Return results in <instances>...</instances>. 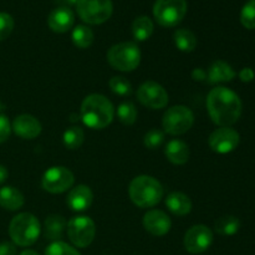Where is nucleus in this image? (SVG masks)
<instances>
[{"mask_svg":"<svg viewBox=\"0 0 255 255\" xmlns=\"http://www.w3.org/2000/svg\"><path fill=\"white\" fill-rule=\"evenodd\" d=\"M207 110L214 124L221 127H231L238 122L243 105L236 92L228 87L218 86L209 91Z\"/></svg>","mask_w":255,"mask_h":255,"instance_id":"obj_1","label":"nucleus"},{"mask_svg":"<svg viewBox=\"0 0 255 255\" xmlns=\"http://www.w3.org/2000/svg\"><path fill=\"white\" fill-rule=\"evenodd\" d=\"M115 117V107L107 97L91 94L81 104V120L89 128L104 129Z\"/></svg>","mask_w":255,"mask_h":255,"instance_id":"obj_2","label":"nucleus"},{"mask_svg":"<svg viewBox=\"0 0 255 255\" xmlns=\"http://www.w3.org/2000/svg\"><path fill=\"white\" fill-rule=\"evenodd\" d=\"M163 186L156 178L147 174L132 179L128 188L131 201L139 208H151L163 198Z\"/></svg>","mask_w":255,"mask_h":255,"instance_id":"obj_3","label":"nucleus"},{"mask_svg":"<svg viewBox=\"0 0 255 255\" xmlns=\"http://www.w3.org/2000/svg\"><path fill=\"white\" fill-rule=\"evenodd\" d=\"M40 233H41V226L39 219L31 213L17 214L9 224V236L15 246H32L39 239Z\"/></svg>","mask_w":255,"mask_h":255,"instance_id":"obj_4","label":"nucleus"},{"mask_svg":"<svg viewBox=\"0 0 255 255\" xmlns=\"http://www.w3.org/2000/svg\"><path fill=\"white\" fill-rule=\"evenodd\" d=\"M107 61L115 70L131 72L141 62V51L134 42H120L107 51Z\"/></svg>","mask_w":255,"mask_h":255,"instance_id":"obj_5","label":"nucleus"},{"mask_svg":"<svg viewBox=\"0 0 255 255\" xmlns=\"http://www.w3.org/2000/svg\"><path fill=\"white\" fill-rule=\"evenodd\" d=\"M187 9V0H156L153 16L162 26L173 27L184 19Z\"/></svg>","mask_w":255,"mask_h":255,"instance_id":"obj_6","label":"nucleus"},{"mask_svg":"<svg viewBox=\"0 0 255 255\" xmlns=\"http://www.w3.org/2000/svg\"><path fill=\"white\" fill-rule=\"evenodd\" d=\"M194 124V115L187 106H173L167 110L163 115L162 126L164 132L172 136H179L192 128Z\"/></svg>","mask_w":255,"mask_h":255,"instance_id":"obj_7","label":"nucleus"},{"mask_svg":"<svg viewBox=\"0 0 255 255\" xmlns=\"http://www.w3.org/2000/svg\"><path fill=\"white\" fill-rule=\"evenodd\" d=\"M76 9L82 21L90 25H100L111 17L114 5L111 0H79Z\"/></svg>","mask_w":255,"mask_h":255,"instance_id":"obj_8","label":"nucleus"},{"mask_svg":"<svg viewBox=\"0 0 255 255\" xmlns=\"http://www.w3.org/2000/svg\"><path fill=\"white\" fill-rule=\"evenodd\" d=\"M67 236L77 248H86L94 242L96 226L91 218L85 216L74 217L67 223Z\"/></svg>","mask_w":255,"mask_h":255,"instance_id":"obj_9","label":"nucleus"},{"mask_svg":"<svg viewBox=\"0 0 255 255\" xmlns=\"http://www.w3.org/2000/svg\"><path fill=\"white\" fill-rule=\"evenodd\" d=\"M74 173L69 168L55 166L47 169L41 178V186L46 192L52 194L64 193L74 186Z\"/></svg>","mask_w":255,"mask_h":255,"instance_id":"obj_10","label":"nucleus"},{"mask_svg":"<svg viewBox=\"0 0 255 255\" xmlns=\"http://www.w3.org/2000/svg\"><path fill=\"white\" fill-rule=\"evenodd\" d=\"M137 100L148 109L161 110L164 109L168 104V94L162 85L149 80L138 87Z\"/></svg>","mask_w":255,"mask_h":255,"instance_id":"obj_11","label":"nucleus"},{"mask_svg":"<svg viewBox=\"0 0 255 255\" xmlns=\"http://www.w3.org/2000/svg\"><path fill=\"white\" fill-rule=\"evenodd\" d=\"M213 243V232L203 224L191 227L184 236V248L191 254H201L208 251Z\"/></svg>","mask_w":255,"mask_h":255,"instance_id":"obj_12","label":"nucleus"},{"mask_svg":"<svg viewBox=\"0 0 255 255\" xmlns=\"http://www.w3.org/2000/svg\"><path fill=\"white\" fill-rule=\"evenodd\" d=\"M241 136L232 127H221L213 131L209 136L208 143L212 151L217 153H231L238 147Z\"/></svg>","mask_w":255,"mask_h":255,"instance_id":"obj_13","label":"nucleus"},{"mask_svg":"<svg viewBox=\"0 0 255 255\" xmlns=\"http://www.w3.org/2000/svg\"><path fill=\"white\" fill-rule=\"evenodd\" d=\"M143 227L152 236L163 237L171 231L172 222L163 211L152 209L143 216Z\"/></svg>","mask_w":255,"mask_h":255,"instance_id":"obj_14","label":"nucleus"},{"mask_svg":"<svg viewBox=\"0 0 255 255\" xmlns=\"http://www.w3.org/2000/svg\"><path fill=\"white\" fill-rule=\"evenodd\" d=\"M11 129L16 136L24 139H34L41 133V124L31 115H20L12 121Z\"/></svg>","mask_w":255,"mask_h":255,"instance_id":"obj_15","label":"nucleus"},{"mask_svg":"<svg viewBox=\"0 0 255 255\" xmlns=\"http://www.w3.org/2000/svg\"><path fill=\"white\" fill-rule=\"evenodd\" d=\"M75 22V15L70 7L59 6L50 12L47 17V25L50 29L57 34H64L69 31Z\"/></svg>","mask_w":255,"mask_h":255,"instance_id":"obj_16","label":"nucleus"},{"mask_svg":"<svg viewBox=\"0 0 255 255\" xmlns=\"http://www.w3.org/2000/svg\"><path fill=\"white\" fill-rule=\"evenodd\" d=\"M94 201V193L90 187L85 184H79L69 192L66 198V203L72 211L84 212L91 207Z\"/></svg>","mask_w":255,"mask_h":255,"instance_id":"obj_17","label":"nucleus"},{"mask_svg":"<svg viewBox=\"0 0 255 255\" xmlns=\"http://www.w3.org/2000/svg\"><path fill=\"white\" fill-rule=\"evenodd\" d=\"M236 77V71L233 67L226 61L217 60L209 66L207 72V81L209 84H219V82H228Z\"/></svg>","mask_w":255,"mask_h":255,"instance_id":"obj_18","label":"nucleus"},{"mask_svg":"<svg viewBox=\"0 0 255 255\" xmlns=\"http://www.w3.org/2000/svg\"><path fill=\"white\" fill-rule=\"evenodd\" d=\"M67 228V221L59 214H51L47 217L42 227V234L46 239L57 242L64 236L65 229Z\"/></svg>","mask_w":255,"mask_h":255,"instance_id":"obj_19","label":"nucleus"},{"mask_svg":"<svg viewBox=\"0 0 255 255\" xmlns=\"http://www.w3.org/2000/svg\"><path fill=\"white\" fill-rule=\"evenodd\" d=\"M164 154L171 163L181 166V164L187 163L189 159L188 144L181 139H172L167 143Z\"/></svg>","mask_w":255,"mask_h":255,"instance_id":"obj_20","label":"nucleus"},{"mask_svg":"<svg viewBox=\"0 0 255 255\" xmlns=\"http://www.w3.org/2000/svg\"><path fill=\"white\" fill-rule=\"evenodd\" d=\"M166 206L169 212L179 217L187 216L192 211V201L187 194L182 192L169 193L166 198Z\"/></svg>","mask_w":255,"mask_h":255,"instance_id":"obj_21","label":"nucleus"},{"mask_svg":"<svg viewBox=\"0 0 255 255\" xmlns=\"http://www.w3.org/2000/svg\"><path fill=\"white\" fill-rule=\"evenodd\" d=\"M25 203L24 196L17 188L6 186L0 188V207L6 211H17Z\"/></svg>","mask_w":255,"mask_h":255,"instance_id":"obj_22","label":"nucleus"},{"mask_svg":"<svg viewBox=\"0 0 255 255\" xmlns=\"http://www.w3.org/2000/svg\"><path fill=\"white\" fill-rule=\"evenodd\" d=\"M153 21L148 16H138L132 22V35L137 41H146L153 34Z\"/></svg>","mask_w":255,"mask_h":255,"instance_id":"obj_23","label":"nucleus"},{"mask_svg":"<svg viewBox=\"0 0 255 255\" xmlns=\"http://www.w3.org/2000/svg\"><path fill=\"white\" fill-rule=\"evenodd\" d=\"M177 49L183 52H192L197 47V37L191 30L178 29L173 35Z\"/></svg>","mask_w":255,"mask_h":255,"instance_id":"obj_24","label":"nucleus"},{"mask_svg":"<svg viewBox=\"0 0 255 255\" xmlns=\"http://www.w3.org/2000/svg\"><path fill=\"white\" fill-rule=\"evenodd\" d=\"M216 232L221 236L231 237L238 233L239 228H241V221L234 216H223L218 218L214 224Z\"/></svg>","mask_w":255,"mask_h":255,"instance_id":"obj_25","label":"nucleus"},{"mask_svg":"<svg viewBox=\"0 0 255 255\" xmlns=\"http://www.w3.org/2000/svg\"><path fill=\"white\" fill-rule=\"evenodd\" d=\"M72 42L79 49H87L94 42V32L86 25H77L71 35Z\"/></svg>","mask_w":255,"mask_h":255,"instance_id":"obj_26","label":"nucleus"},{"mask_svg":"<svg viewBox=\"0 0 255 255\" xmlns=\"http://www.w3.org/2000/svg\"><path fill=\"white\" fill-rule=\"evenodd\" d=\"M84 129L79 126L69 127V128L64 132V136H62V142H64V146L66 147L67 149L80 148L81 144L84 143Z\"/></svg>","mask_w":255,"mask_h":255,"instance_id":"obj_27","label":"nucleus"},{"mask_svg":"<svg viewBox=\"0 0 255 255\" xmlns=\"http://www.w3.org/2000/svg\"><path fill=\"white\" fill-rule=\"evenodd\" d=\"M117 117L126 126H131L137 120V109L132 102H122L117 107Z\"/></svg>","mask_w":255,"mask_h":255,"instance_id":"obj_28","label":"nucleus"},{"mask_svg":"<svg viewBox=\"0 0 255 255\" xmlns=\"http://www.w3.org/2000/svg\"><path fill=\"white\" fill-rule=\"evenodd\" d=\"M110 89L119 96H129L132 94V85L127 79L122 76H114L109 82Z\"/></svg>","mask_w":255,"mask_h":255,"instance_id":"obj_29","label":"nucleus"},{"mask_svg":"<svg viewBox=\"0 0 255 255\" xmlns=\"http://www.w3.org/2000/svg\"><path fill=\"white\" fill-rule=\"evenodd\" d=\"M241 22L246 29H255V0H251L241 11Z\"/></svg>","mask_w":255,"mask_h":255,"instance_id":"obj_30","label":"nucleus"},{"mask_svg":"<svg viewBox=\"0 0 255 255\" xmlns=\"http://www.w3.org/2000/svg\"><path fill=\"white\" fill-rule=\"evenodd\" d=\"M45 255H81L74 247L64 242H52L45 251Z\"/></svg>","mask_w":255,"mask_h":255,"instance_id":"obj_31","label":"nucleus"},{"mask_svg":"<svg viewBox=\"0 0 255 255\" xmlns=\"http://www.w3.org/2000/svg\"><path fill=\"white\" fill-rule=\"evenodd\" d=\"M164 142V132L158 128H152L144 134L143 144L148 149H157Z\"/></svg>","mask_w":255,"mask_h":255,"instance_id":"obj_32","label":"nucleus"},{"mask_svg":"<svg viewBox=\"0 0 255 255\" xmlns=\"http://www.w3.org/2000/svg\"><path fill=\"white\" fill-rule=\"evenodd\" d=\"M14 29V19L7 12H0V41L7 39Z\"/></svg>","mask_w":255,"mask_h":255,"instance_id":"obj_33","label":"nucleus"},{"mask_svg":"<svg viewBox=\"0 0 255 255\" xmlns=\"http://www.w3.org/2000/svg\"><path fill=\"white\" fill-rule=\"evenodd\" d=\"M11 133V125L9 119L4 115H0V143L6 141Z\"/></svg>","mask_w":255,"mask_h":255,"instance_id":"obj_34","label":"nucleus"},{"mask_svg":"<svg viewBox=\"0 0 255 255\" xmlns=\"http://www.w3.org/2000/svg\"><path fill=\"white\" fill-rule=\"evenodd\" d=\"M0 255H16V247L10 242L0 243Z\"/></svg>","mask_w":255,"mask_h":255,"instance_id":"obj_35","label":"nucleus"},{"mask_svg":"<svg viewBox=\"0 0 255 255\" xmlns=\"http://www.w3.org/2000/svg\"><path fill=\"white\" fill-rule=\"evenodd\" d=\"M254 77L255 74L253 69H251V67H244V69L239 72V79L243 82H252L254 80Z\"/></svg>","mask_w":255,"mask_h":255,"instance_id":"obj_36","label":"nucleus"},{"mask_svg":"<svg viewBox=\"0 0 255 255\" xmlns=\"http://www.w3.org/2000/svg\"><path fill=\"white\" fill-rule=\"evenodd\" d=\"M192 75H193V79L197 80V81H202V80L207 79V72L202 69H196Z\"/></svg>","mask_w":255,"mask_h":255,"instance_id":"obj_37","label":"nucleus"},{"mask_svg":"<svg viewBox=\"0 0 255 255\" xmlns=\"http://www.w3.org/2000/svg\"><path fill=\"white\" fill-rule=\"evenodd\" d=\"M79 0H55V2L60 5V6H64V7H69L72 6V5H76Z\"/></svg>","mask_w":255,"mask_h":255,"instance_id":"obj_38","label":"nucleus"},{"mask_svg":"<svg viewBox=\"0 0 255 255\" xmlns=\"http://www.w3.org/2000/svg\"><path fill=\"white\" fill-rule=\"evenodd\" d=\"M7 176H9V172H7V169L5 168L4 166H1V164H0V184L4 183V182L6 181Z\"/></svg>","mask_w":255,"mask_h":255,"instance_id":"obj_39","label":"nucleus"},{"mask_svg":"<svg viewBox=\"0 0 255 255\" xmlns=\"http://www.w3.org/2000/svg\"><path fill=\"white\" fill-rule=\"evenodd\" d=\"M19 255H40L39 253H36L35 251H30V249H27V251H24L21 252Z\"/></svg>","mask_w":255,"mask_h":255,"instance_id":"obj_40","label":"nucleus"},{"mask_svg":"<svg viewBox=\"0 0 255 255\" xmlns=\"http://www.w3.org/2000/svg\"><path fill=\"white\" fill-rule=\"evenodd\" d=\"M4 110H5V105L2 104L1 101H0V112H1V111H4Z\"/></svg>","mask_w":255,"mask_h":255,"instance_id":"obj_41","label":"nucleus"}]
</instances>
